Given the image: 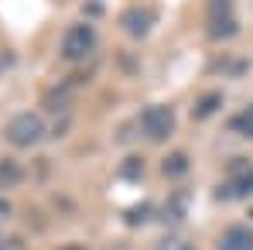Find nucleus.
<instances>
[{
  "label": "nucleus",
  "instance_id": "6e6552de",
  "mask_svg": "<svg viewBox=\"0 0 253 250\" xmlns=\"http://www.w3.org/2000/svg\"><path fill=\"white\" fill-rule=\"evenodd\" d=\"M161 175H165V178H185V175H188V154H185V151L168 154V158L161 161Z\"/></svg>",
  "mask_w": 253,
  "mask_h": 250
},
{
  "label": "nucleus",
  "instance_id": "9d476101",
  "mask_svg": "<svg viewBox=\"0 0 253 250\" xmlns=\"http://www.w3.org/2000/svg\"><path fill=\"white\" fill-rule=\"evenodd\" d=\"M229 127H233L236 134H243V137H253V103L247 106V110H243V113H236Z\"/></svg>",
  "mask_w": 253,
  "mask_h": 250
},
{
  "label": "nucleus",
  "instance_id": "0eeeda50",
  "mask_svg": "<svg viewBox=\"0 0 253 250\" xmlns=\"http://www.w3.org/2000/svg\"><path fill=\"white\" fill-rule=\"evenodd\" d=\"M219 250H253V230L233 226V230L219 240Z\"/></svg>",
  "mask_w": 253,
  "mask_h": 250
},
{
  "label": "nucleus",
  "instance_id": "1a4fd4ad",
  "mask_svg": "<svg viewBox=\"0 0 253 250\" xmlns=\"http://www.w3.org/2000/svg\"><path fill=\"white\" fill-rule=\"evenodd\" d=\"M219 103H222V96H219V93H209L206 100H199V103H195V120H206V117H212V113L219 110Z\"/></svg>",
  "mask_w": 253,
  "mask_h": 250
},
{
  "label": "nucleus",
  "instance_id": "dca6fc26",
  "mask_svg": "<svg viewBox=\"0 0 253 250\" xmlns=\"http://www.w3.org/2000/svg\"><path fill=\"white\" fill-rule=\"evenodd\" d=\"M0 250H10V247H7V244H3V240H0Z\"/></svg>",
  "mask_w": 253,
  "mask_h": 250
},
{
  "label": "nucleus",
  "instance_id": "ddd939ff",
  "mask_svg": "<svg viewBox=\"0 0 253 250\" xmlns=\"http://www.w3.org/2000/svg\"><path fill=\"white\" fill-rule=\"evenodd\" d=\"M85 14H89V17H99L103 7H99V3H85Z\"/></svg>",
  "mask_w": 253,
  "mask_h": 250
},
{
  "label": "nucleus",
  "instance_id": "f8f14e48",
  "mask_svg": "<svg viewBox=\"0 0 253 250\" xmlns=\"http://www.w3.org/2000/svg\"><path fill=\"white\" fill-rule=\"evenodd\" d=\"M140 171H144V161H140V158H126L124 165H120V175H124L126 182H137Z\"/></svg>",
  "mask_w": 253,
  "mask_h": 250
},
{
  "label": "nucleus",
  "instance_id": "9b49d317",
  "mask_svg": "<svg viewBox=\"0 0 253 250\" xmlns=\"http://www.w3.org/2000/svg\"><path fill=\"white\" fill-rule=\"evenodd\" d=\"M17 182H21V165H14V161H0V189L17 185Z\"/></svg>",
  "mask_w": 253,
  "mask_h": 250
},
{
  "label": "nucleus",
  "instance_id": "20e7f679",
  "mask_svg": "<svg viewBox=\"0 0 253 250\" xmlns=\"http://www.w3.org/2000/svg\"><path fill=\"white\" fill-rule=\"evenodd\" d=\"M92 45H96V31L89 24H72L65 28V38H62V58L79 62L85 51H92Z\"/></svg>",
  "mask_w": 253,
  "mask_h": 250
},
{
  "label": "nucleus",
  "instance_id": "2eb2a0df",
  "mask_svg": "<svg viewBox=\"0 0 253 250\" xmlns=\"http://www.w3.org/2000/svg\"><path fill=\"white\" fill-rule=\"evenodd\" d=\"M62 250H85V247H79V244H72V247H62Z\"/></svg>",
  "mask_w": 253,
  "mask_h": 250
},
{
  "label": "nucleus",
  "instance_id": "f257e3e1",
  "mask_svg": "<svg viewBox=\"0 0 253 250\" xmlns=\"http://www.w3.org/2000/svg\"><path fill=\"white\" fill-rule=\"evenodd\" d=\"M206 31L212 42H226L240 31L236 14H233V0H209L206 3Z\"/></svg>",
  "mask_w": 253,
  "mask_h": 250
},
{
  "label": "nucleus",
  "instance_id": "4468645a",
  "mask_svg": "<svg viewBox=\"0 0 253 250\" xmlns=\"http://www.w3.org/2000/svg\"><path fill=\"white\" fill-rule=\"evenodd\" d=\"M3 216H10V202H7V199H0V219H3Z\"/></svg>",
  "mask_w": 253,
  "mask_h": 250
},
{
  "label": "nucleus",
  "instance_id": "39448f33",
  "mask_svg": "<svg viewBox=\"0 0 253 250\" xmlns=\"http://www.w3.org/2000/svg\"><path fill=\"white\" fill-rule=\"evenodd\" d=\"M151 24H154V17L144 7H130V10H124V17H120V28H124L130 38H147Z\"/></svg>",
  "mask_w": 253,
  "mask_h": 250
},
{
  "label": "nucleus",
  "instance_id": "7ed1b4c3",
  "mask_svg": "<svg viewBox=\"0 0 253 250\" xmlns=\"http://www.w3.org/2000/svg\"><path fill=\"white\" fill-rule=\"evenodd\" d=\"M140 127L147 134V141H168L171 130H174V110L158 103V106H147L140 113Z\"/></svg>",
  "mask_w": 253,
  "mask_h": 250
},
{
  "label": "nucleus",
  "instance_id": "f03ea898",
  "mask_svg": "<svg viewBox=\"0 0 253 250\" xmlns=\"http://www.w3.org/2000/svg\"><path fill=\"white\" fill-rule=\"evenodd\" d=\"M7 137L14 148H31L44 137V120L38 113H17L10 124H7Z\"/></svg>",
  "mask_w": 253,
  "mask_h": 250
},
{
  "label": "nucleus",
  "instance_id": "423d86ee",
  "mask_svg": "<svg viewBox=\"0 0 253 250\" xmlns=\"http://www.w3.org/2000/svg\"><path fill=\"white\" fill-rule=\"evenodd\" d=\"M236 175H229V185L219 192V196H253V168L247 161H236L233 165Z\"/></svg>",
  "mask_w": 253,
  "mask_h": 250
}]
</instances>
